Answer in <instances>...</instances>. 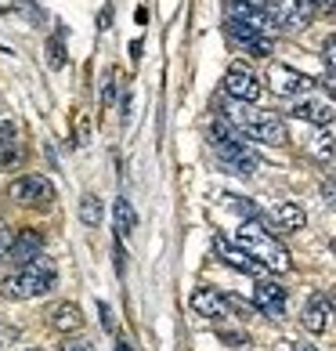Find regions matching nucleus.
<instances>
[{"mask_svg": "<svg viewBox=\"0 0 336 351\" xmlns=\"http://www.w3.org/2000/svg\"><path fill=\"white\" fill-rule=\"evenodd\" d=\"M55 282H58V268H55V261H51L47 254H40L36 261L22 265L15 276H8L4 282H0V293L11 297V301H33V297L51 293Z\"/></svg>", "mask_w": 336, "mask_h": 351, "instance_id": "1", "label": "nucleus"}, {"mask_svg": "<svg viewBox=\"0 0 336 351\" xmlns=\"http://www.w3.org/2000/svg\"><path fill=\"white\" fill-rule=\"evenodd\" d=\"M239 246L250 257H257V261H261L268 271H275V276H286V271L293 268L289 250L275 236H271L268 228H261V221H246V225L239 228Z\"/></svg>", "mask_w": 336, "mask_h": 351, "instance_id": "2", "label": "nucleus"}, {"mask_svg": "<svg viewBox=\"0 0 336 351\" xmlns=\"http://www.w3.org/2000/svg\"><path fill=\"white\" fill-rule=\"evenodd\" d=\"M210 145L217 152V160H221L231 174H239V178H250L257 171V160H253V152L246 149V141H242V131L235 123H228V120H217L210 127Z\"/></svg>", "mask_w": 336, "mask_h": 351, "instance_id": "3", "label": "nucleus"}, {"mask_svg": "<svg viewBox=\"0 0 336 351\" xmlns=\"http://www.w3.org/2000/svg\"><path fill=\"white\" fill-rule=\"evenodd\" d=\"M242 134H250L253 141H264V145H286L289 141V131H286V120L275 112H253V109H231V120Z\"/></svg>", "mask_w": 336, "mask_h": 351, "instance_id": "4", "label": "nucleus"}, {"mask_svg": "<svg viewBox=\"0 0 336 351\" xmlns=\"http://www.w3.org/2000/svg\"><path fill=\"white\" fill-rule=\"evenodd\" d=\"M268 8V22L271 29H282V33H293V29H304V25H311L318 8L311 0H275V4H264Z\"/></svg>", "mask_w": 336, "mask_h": 351, "instance_id": "5", "label": "nucleus"}, {"mask_svg": "<svg viewBox=\"0 0 336 351\" xmlns=\"http://www.w3.org/2000/svg\"><path fill=\"white\" fill-rule=\"evenodd\" d=\"M11 199L22 206H40V210H47L55 203V185L44 174H25L18 181H11Z\"/></svg>", "mask_w": 336, "mask_h": 351, "instance_id": "6", "label": "nucleus"}, {"mask_svg": "<svg viewBox=\"0 0 336 351\" xmlns=\"http://www.w3.org/2000/svg\"><path fill=\"white\" fill-rule=\"evenodd\" d=\"M268 84H271V90H275V95H282V98H300V95H311V90H315L311 76L296 73V69H289V66H271V69H268Z\"/></svg>", "mask_w": 336, "mask_h": 351, "instance_id": "7", "label": "nucleus"}, {"mask_svg": "<svg viewBox=\"0 0 336 351\" xmlns=\"http://www.w3.org/2000/svg\"><path fill=\"white\" fill-rule=\"evenodd\" d=\"M253 308L261 311V315H268V319H286V286L257 276V282H253Z\"/></svg>", "mask_w": 336, "mask_h": 351, "instance_id": "8", "label": "nucleus"}, {"mask_svg": "<svg viewBox=\"0 0 336 351\" xmlns=\"http://www.w3.org/2000/svg\"><path fill=\"white\" fill-rule=\"evenodd\" d=\"M214 250H217V257H221V261H224L228 268L242 271V276H253V279H257V276L264 271V265L257 261V257H250L239 243H231L228 236H217V239H214Z\"/></svg>", "mask_w": 336, "mask_h": 351, "instance_id": "9", "label": "nucleus"}, {"mask_svg": "<svg viewBox=\"0 0 336 351\" xmlns=\"http://www.w3.org/2000/svg\"><path fill=\"white\" fill-rule=\"evenodd\" d=\"M224 90L235 101H246V106H253L257 98H261V80L246 69V66H231L228 76H224Z\"/></svg>", "mask_w": 336, "mask_h": 351, "instance_id": "10", "label": "nucleus"}, {"mask_svg": "<svg viewBox=\"0 0 336 351\" xmlns=\"http://www.w3.org/2000/svg\"><path fill=\"white\" fill-rule=\"evenodd\" d=\"M192 308H196L203 319L221 322V319H228V293L214 290V286H203V290H196V297H192Z\"/></svg>", "mask_w": 336, "mask_h": 351, "instance_id": "11", "label": "nucleus"}, {"mask_svg": "<svg viewBox=\"0 0 336 351\" xmlns=\"http://www.w3.org/2000/svg\"><path fill=\"white\" fill-rule=\"evenodd\" d=\"M44 254V236L36 228H25L22 236H15L11 239V250H8V261H15L18 268L22 265H29V261H36V257Z\"/></svg>", "mask_w": 336, "mask_h": 351, "instance_id": "12", "label": "nucleus"}, {"mask_svg": "<svg viewBox=\"0 0 336 351\" xmlns=\"http://www.w3.org/2000/svg\"><path fill=\"white\" fill-rule=\"evenodd\" d=\"M300 326L307 333H315V337L326 333V326H329V297H322V293L307 297V304L300 311Z\"/></svg>", "mask_w": 336, "mask_h": 351, "instance_id": "13", "label": "nucleus"}, {"mask_svg": "<svg viewBox=\"0 0 336 351\" xmlns=\"http://www.w3.org/2000/svg\"><path fill=\"white\" fill-rule=\"evenodd\" d=\"M228 33L235 36V40L246 47V51H253V55H271V47H275L268 33L253 29V25H246V22H228Z\"/></svg>", "mask_w": 336, "mask_h": 351, "instance_id": "14", "label": "nucleus"}, {"mask_svg": "<svg viewBox=\"0 0 336 351\" xmlns=\"http://www.w3.org/2000/svg\"><path fill=\"white\" fill-rule=\"evenodd\" d=\"M47 322L58 333H76V330H83V311H80V304L62 301V304H55V308L47 311Z\"/></svg>", "mask_w": 336, "mask_h": 351, "instance_id": "15", "label": "nucleus"}, {"mask_svg": "<svg viewBox=\"0 0 336 351\" xmlns=\"http://www.w3.org/2000/svg\"><path fill=\"white\" fill-rule=\"evenodd\" d=\"M293 116L296 120H307V123H333V101H318V98H293Z\"/></svg>", "mask_w": 336, "mask_h": 351, "instance_id": "16", "label": "nucleus"}, {"mask_svg": "<svg viewBox=\"0 0 336 351\" xmlns=\"http://www.w3.org/2000/svg\"><path fill=\"white\" fill-rule=\"evenodd\" d=\"M275 225H279V232H300V228L307 225L304 206L293 203V199H282V203L275 206Z\"/></svg>", "mask_w": 336, "mask_h": 351, "instance_id": "17", "label": "nucleus"}, {"mask_svg": "<svg viewBox=\"0 0 336 351\" xmlns=\"http://www.w3.org/2000/svg\"><path fill=\"white\" fill-rule=\"evenodd\" d=\"M112 217H116V232H120V239H131V232L138 228V214H134L131 199H116Z\"/></svg>", "mask_w": 336, "mask_h": 351, "instance_id": "18", "label": "nucleus"}, {"mask_svg": "<svg viewBox=\"0 0 336 351\" xmlns=\"http://www.w3.org/2000/svg\"><path fill=\"white\" fill-rule=\"evenodd\" d=\"M18 160V138L11 123H0V167H11Z\"/></svg>", "mask_w": 336, "mask_h": 351, "instance_id": "19", "label": "nucleus"}, {"mask_svg": "<svg viewBox=\"0 0 336 351\" xmlns=\"http://www.w3.org/2000/svg\"><path fill=\"white\" fill-rule=\"evenodd\" d=\"M80 221L87 228H98L101 225V199L94 196V192H87V196L80 199Z\"/></svg>", "mask_w": 336, "mask_h": 351, "instance_id": "20", "label": "nucleus"}, {"mask_svg": "<svg viewBox=\"0 0 336 351\" xmlns=\"http://www.w3.org/2000/svg\"><path fill=\"white\" fill-rule=\"evenodd\" d=\"M11 239H15V232H11L4 221H0V261H8V250H11Z\"/></svg>", "mask_w": 336, "mask_h": 351, "instance_id": "21", "label": "nucleus"}, {"mask_svg": "<svg viewBox=\"0 0 336 351\" xmlns=\"http://www.w3.org/2000/svg\"><path fill=\"white\" fill-rule=\"evenodd\" d=\"M98 311H101V322H105V330L116 333V326H112V308H109V304H98Z\"/></svg>", "mask_w": 336, "mask_h": 351, "instance_id": "22", "label": "nucleus"}, {"mask_svg": "<svg viewBox=\"0 0 336 351\" xmlns=\"http://www.w3.org/2000/svg\"><path fill=\"white\" fill-rule=\"evenodd\" d=\"M62 351H94V348L83 344V341H69V344H62Z\"/></svg>", "mask_w": 336, "mask_h": 351, "instance_id": "23", "label": "nucleus"}, {"mask_svg": "<svg viewBox=\"0 0 336 351\" xmlns=\"http://www.w3.org/2000/svg\"><path fill=\"white\" fill-rule=\"evenodd\" d=\"M289 351H318L315 344H300V341H289Z\"/></svg>", "mask_w": 336, "mask_h": 351, "instance_id": "24", "label": "nucleus"}, {"mask_svg": "<svg viewBox=\"0 0 336 351\" xmlns=\"http://www.w3.org/2000/svg\"><path fill=\"white\" fill-rule=\"evenodd\" d=\"M29 351H44V348H29Z\"/></svg>", "mask_w": 336, "mask_h": 351, "instance_id": "25", "label": "nucleus"}]
</instances>
